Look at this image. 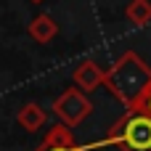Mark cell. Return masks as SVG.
<instances>
[{
    "mask_svg": "<svg viewBox=\"0 0 151 151\" xmlns=\"http://www.w3.org/2000/svg\"><path fill=\"white\" fill-rule=\"evenodd\" d=\"M104 85L125 104L127 111H138L151 93V66L135 50H127L111 69H106Z\"/></svg>",
    "mask_w": 151,
    "mask_h": 151,
    "instance_id": "1",
    "label": "cell"
},
{
    "mask_svg": "<svg viewBox=\"0 0 151 151\" xmlns=\"http://www.w3.org/2000/svg\"><path fill=\"white\" fill-rule=\"evenodd\" d=\"M93 146H114L119 151H151V114L127 111L109 130V135L101 143H93Z\"/></svg>",
    "mask_w": 151,
    "mask_h": 151,
    "instance_id": "2",
    "label": "cell"
},
{
    "mask_svg": "<svg viewBox=\"0 0 151 151\" xmlns=\"http://www.w3.org/2000/svg\"><path fill=\"white\" fill-rule=\"evenodd\" d=\"M53 114L58 117V122L77 127L93 114V101L88 98V93H82L77 85H72L53 101Z\"/></svg>",
    "mask_w": 151,
    "mask_h": 151,
    "instance_id": "3",
    "label": "cell"
},
{
    "mask_svg": "<svg viewBox=\"0 0 151 151\" xmlns=\"http://www.w3.org/2000/svg\"><path fill=\"white\" fill-rule=\"evenodd\" d=\"M72 82L82 90V93H93V90H98L104 82H106V72L93 61V58H85V61H80L77 64V69L72 72Z\"/></svg>",
    "mask_w": 151,
    "mask_h": 151,
    "instance_id": "4",
    "label": "cell"
},
{
    "mask_svg": "<svg viewBox=\"0 0 151 151\" xmlns=\"http://www.w3.org/2000/svg\"><path fill=\"white\" fill-rule=\"evenodd\" d=\"M27 32H29V37H32L35 42L45 45V42H50V40L58 35V24L53 21V16H48V13H37V16L29 21Z\"/></svg>",
    "mask_w": 151,
    "mask_h": 151,
    "instance_id": "5",
    "label": "cell"
},
{
    "mask_svg": "<svg viewBox=\"0 0 151 151\" xmlns=\"http://www.w3.org/2000/svg\"><path fill=\"white\" fill-rule=\"evenodd\" d=\"M16 122L27 133H40V127H45V122H48V114L40 104H24L16 114Z\"/></svg>",
    "mask_w": 151,
    "mask_h": 151,
    "instance_id": "6",
    "label": "cell"
},
{
    "mask_svg": "<svg viewBox=\"0 0 151 151\" xmlns=\"http://www.w3.org/2000/svg\"><path fill=\"white\" fill-rule=\"evenodd\" d=\"M42 146H48V149H74L77 141H74V135H72V127L64 125V122H58V125H53V127L45 133Z\"/></svg>",
    "mask_w": 151,
    "mask_h": 151,
    "instance_id": "7",
    "label": "cell"
},
{
    "mask_svg": "<svg viewBox=\"0 0 151 151\" xmlns=\"http://www.w3.org/2000/svg\"><path fill=\"white\" fill-rule=\"evenodd\" d=\"M125 16L133 27L151 24V0H130L127 8H125Z\"/></svg>",
    "mask_w": 151,
    "mask_h": 151,
    "instance_id": "8",
    "label": "cell"
},
{
    "mask_svg": "<svg viewBox=\"0 0 151 151\" xmlns=\"http://www.w3.org/2000/svg\"><path fill=\"white\" fill-rule=\"evenodd\" d=\"M35 151H88L85 146H74V149H48V146H37Z\"/></svg>",
    "mask_w": 151,
    "mask_h": 151,
    "instance_id": "9",
    "label": "cell"
},
{
    "mask_svg": "<svg viewBox=\"0 0 151 151\" xmlns=\"http://www.w3.org/2000/svg\"><path fill=\"white\" fill-rule=\"evenodd\" d=\"M138 111H146V114H151V93L146 96V101L141 104V109H138Z\"/></svg>",
    "mask_w": 151,
    "mask_h": 151,
    "instance_id": "10",
    "label": "cell"
},
{
    "mask_svg": "<svg viewBox=\"0 0 151 151\" xmlns=\"http://www.w3.org/2000/svg\"><path fill=\"white\" fill-rule=\"evenodd\" d=\"M29 3H42V0H29Z\"/></svg>",
    "mask_w": 151,
    "mask_h": 151,
    "instance_id": "11",
    "label": "cell"
}]
</instances>
